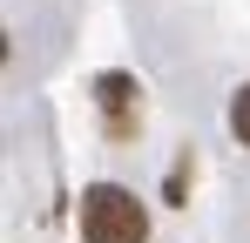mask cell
<instances>
[{
    "instance_id": "6da1fadb",
    "label": "cell",
    "mask_w": 250,
    "mask_h": 243,
    "mask_svg": "<svg viewBox=\"0 0 250 243\" xmlns=\"http://www.w3.org/2000/svg\"><path fill=\"white\" fill-rule=\"evenodd\" d=\"M82 243H149V209L122 182H88L82 189Z\"/></svg>"
},
{
    "instance_id": "3957f363",
    "label": "cell",
    "mask_w": 250,
    "mask_h": 243,
    "mask_svg": "<svg viewBox=\"0 0 250 243\" xmlns=\"http://www.w3.org/2000/svg\"><path fill=\"white\" fill-rule=\"evenodd\" d=\"M230 135H237V142L250 149V81L237 88V95H230Z\"/></svg>"
},
{
    "instance_id": "7a4b0ae2",
    "label": "cell",
    "mask_w": 250,
    "mask_h": 243,
    "mask_svg": "<svg viewBox=\"0 0 250 243\" xmlns=\"http://www.w3.org/2000/svg\"><path fill=\"white\" fill-rule=\"evenodd\" d=\"M135 95H142L135 75H102L95 81V108H102V122H108V135H128V128H135V115H128Z\"/></svg>"
}]
</instances>
